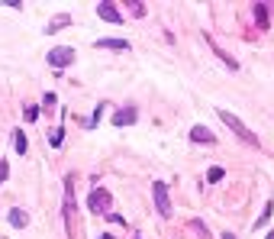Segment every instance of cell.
<instances>
[{
    "label": "cell",
    "mask_w": 274,
    "mask_h": 239,
    "mask_svg": "<svg viewBox=\"0 0 274 239\" xmlns=\"http://www.w3.org/2000/svg\"><path fill=\"white\" fill-rule=\"evenodd\" d=\"M223 175H226V172L216 165V168H210V172H207V181H210V184H219V181H223Z\"/></svg>",
    "instance_id": "e0dca14e"
},
{
    "label": "cell",
    "mask_w": 274,
    "mask_h": 239,
    "mask_svg": "<svg viewBox=\"0 0 274 239\" xmlns=\"http://www.w3.org/2000/svg\"><path fill=\"white\" fill-rule=\"evenodd\" d=\"M190 139H193V143H207V146L216 143V136H213L207 126H193V129H190Z\"/></svg>",
    "instance_id": "30bf717a"
},
{
    "label": "cell",
    "mask_w": 274,
    "mask_h": 239,
    "mask_svg": "<svg viewBox=\"0 0 274 239\" xmlns=\"http://www.w3.org/2000/svg\"><path fill=\"white\" fill-rule=\"evenodd\" d=\"M264 239H274V233H268V236H264Z\"/></svg>",
    "instance_id": "cb8c5ba5"
},
{
    "label": "cell",
    "mask_w": 274,
    "mask_h": 239,
    "mask_svg": "<svg viewBox=\"0 0 274 239\" xmlns=\"http://www.w3.org/2000/svg\"><path fill=\"white\" fill-rule=\"evenodd\" d=\"M13 146H16V152H20V155L29 152V139H26V132H23V129H16V132H13Z\"/></svg>",
    "instance_id": "5bb4252c"
},
{
    "label": "cell",
    "mask_w": 274,
    "mask_h": 239,
    "mask_svg": "<svg viewBox=\"0 0 274 239\" xmlns=\"http://www.w3.org/2000/svg\"><path fill=\"white\" fill-rule=\"evenodd\" d=\"M129 7H132V16H139V20H142V16L148 13V10H145V4H142V0H132V4H129Z\"/></svg>",
    "instance_id": "ac0fdd59"
},
{
    "label": "cell",
    "mask_w": 274,
    "mask_h": 239,
    "mask_svg": "<svg viewBox=\"0 0 274 239\" xmlns=\"http://www.w3.org/2000/svg\"><path fill=\"white\" fill-rule=\"evenodd\" d=\"M39 113H42L39 107H26V110H23V117H26V123H36V120H39Z\"/></svg>",
    "instance_id": "d6986e66"
},
{
    "label": "cell",
    "mask_w": 274,
    "mask_h": 239,
    "mask_svg": "<svg viewBox=\"0 0 274 239\" xmlns=\"http://www.w3.org/2000/svg\"><path fill=\"white\" fill-rule=\"evenodd\" d=\"M94 46H97V49H113V52H126V49H129V39H97Z\"/></svg>",
    "instance_id": "ba28073f"
},
{
    "label": "cell",
    "mask_w": 274,
    "mask_h": 239,
    "mask_svg": "<svg viewBox=\"0 0 274 239\" xmlns=\"http://www.w3.org/2000/svg\"><path fill=\"white\" fill-rule=\"evenodd\" d=\"M74 178L68 175L65 178V223H68V233H71V214H74Z\"/></svg>",
    "instance_id": "8992f818"
},
{
    "label": "cell",
    "mask_w": 274,
    "mask_h": 239,
    "mask_svg": "<svg viewBox=\"0 0 274 239\" xmlns=\"http://www.w3.org/2000/svg\"><path fill=\"white\" fill-rule=\"evenodd\" d=\"M152 197H155V210H158V214H162V217H171V197H168V184H165V181H155Z\"/></svg>",
    "instance_id": "277c9868"
},
{
    "label": "cell",
    "mask_w": 274,
    "mask_h": 239,
    "mask_svg": "<svg viewBox=\"0 0 274 239\" xmlns=\"http://www.w3.org/2000/svg\"><path fill=\"white\" fill-rule=\"evenodd\" d=\"M223 239H236V236H232V233H226V236H223Z\"/></svg>",
    "instance_id": "603a6c76"
},
{
    "label": "cell",
    "mask_w": 274,
    "mask_h": 239,
    "mask_svg": "<svg viewBox=\"0 0 274 239\" xmlns=\"http://www.w3.org/2000/svg\"><path fill=\"white\" fill-rule=\"evenodd\" d=\"M87 207H91V214H103V217H107V214H110V207H113L110 191H107V188H94V191H91V197H87Z\"/></svg>",
    "instance_id": "7a4b0ae2"
},
{
    "label": "cell",
    "mask_w": 274,
    "mask_h": 239,
    "mask_svg": "<svg viewBox=\"0 0 274 239\" xmlns=\"http://www.w3.org/2000/svg\"><path fill=\"white\" fill-rule=\"evenodd\" d=\"M7 220H10V226H16V229H23L26 223H29V214H26L23 207H13L10 214H7Z\"/></svg>",
    "instance_id": "9c48e42d"
},
{
    "label": "cell",
    "mask_w": 274,
    "mask_h": 239,
    "mask_svg": "<svg viewBox=\"0 0 274 239\" xmlns=\"http://www.w3.org/2000/svg\"><path fill=\"white\" fill-rule=\"evenodd\" d=\"M7 178H10V165H7L4 158H0V184H4Z\"/></svg>",
    "instance_id": "44dd1931"
},
{
    "label": "cell",
    "mask_w": 274,
    "mask_h": 239,
    "mask_svg": "<svg viewBox=\"0 0 274 239\" xmlns=\"http://www.w3.org/2000/svg\"><path fill=\"white\" fill-rule=\"evenodd\" d=\"M268 7L271 4H255V23H258V29H268Z\"/></svg>",
    "instance_id": "7c38bea8"
},
{
    "label": "cell",
    "mask_w": 274,
    "mask_h": 239,
    "mask_svg": "<svg viewBox=\"0 0 274 239\" xmlns=\"http://www.w3.org/2000/svg\"><path fill=\"white\" fill-rule=\"evenodd\" d=\"M65 26H71V16H68V13H58L55 20L46 26V32H58V29H65Z\"/></svg>",
    "instance_id": "4fadbf2b"
},
{
    "label": "cell",
    "mask_w": 274,
    "mask_h": 239,
    "mask_svg": "<svg viewBox=\"0 0 274 239\" xmlns=\"http://www.w3.org/2000/svg\"><path fill=\"white\" fill-rule=\"evenodd\" d=\"M97 16H100L103 23H113V26H120V23H123V13L116 10V4H110V0L97 4Z\"/></svg>",
    "instance_id": "5b68a950"
},
{
    "label": "cell",
    "mask_w": 274,
    "mask_h": 239,
    "mask_svg": "<svg viewBox=\"0 0 274 239\" xmlns=\"http://www.w3.org/2000/svg\"><path fill=\"white\" fill-rule=\"evenodd\" d=\"M61 139H65V129H61V126H55V129L49 132V146H52V149H58Z\"/></svg>",
    "instance_id": "2e32d148"
},
{
    "label": "cell",
    "mask_w": 274,
    "mask_h": 239,
    "mask_svg": "<svg viewBox=\"0 0 274 239\" xmlns=\"http://www.w3.org/2000/svg\"><path fill=\"white\" fill-rule=\"evenodd\" d=\"M46 58H49V65H52V68H58V72H61V68H68V65H71V61L77 58V52H74L71 46H55Z\"/></svg>",
    "instance_id": "3957f363"
},
{
    "label": "cell",
    "mask_w": 274,
    "mask_h": 239,
    "mask_svg": "<svg viewBox=\"0 0 274 239\" xmlns=\"http://www.w3.org/2000/svg\"><path fill=\"white\" fill-rule=\"evenodd\" d=\"M190 229H197V233H200L203 239H210V233H207V226H203V223H200V220H193V223H190Z\"/></svg>",
    "instance_id": "7402d4cb"
},
{
    "label": "cell",
    "mask_w": 274,
    "mask_h": 239,
    "mask_svg": "<svg viewBox=\"0 0 274 239\" xmlns=\"http://www.w3.org/2000/svg\"><path fill=\"white\" fill-rule=\"evenodd\" d=\"M216 113H219V120H223V123H226V126H229V129H232V132H236V136H239V139H242V143H249V146H258V136H255V132H252L249 126H245V123H242V120H239V117H236V113H229V110H216Z\"/></svg>",
    "instance_id": "6da1fadb"
},
{
    "label": "cell",
    "mask_w": 274,
    "mask_h": 239,
    "mask_svg": "<svg viewBox=\"0 0 274 239\" xmlns=\"http://www.w3.org/2000/svg\"><path fill=\"white\" fill-rule=\"evenodd\" d=\"M207 42H210V49H213V52H216V55H219V58H223V65H226V68H232V72H236V68H239V61H236L232 55H229V52H223V49H219V46H216V42H213V39H210V36H207Z\"/></svg>",
    "instance_id": "8fae6325"
},
{
    "label": "cell",
    "mask_w": 274,
    "mask_h": 239,
    "mask_svg": "<svg viewBox=\"0 0 274 239\" xmlns=\"http://www.w3.org/2000/svg\"><path fill=\"white\" fill-rule=\"evenodd\" d=\"M271 214H274V200H268V203H264V210H261V217H258V220H255V229H258V226H264V223H268V220H271Z\"/></svg>",
    "instance_id": "9a60e30c"
},
{
    "label": "cell",
    "mask_w": 274,
    "mask_h": 239,
    "mask_svg": "<svg viewBox=\"0 0 274 239\" xmlns=\"http://www.w3.org/2000/svg\"><path fill=\"white\" fill-rule=\"evenodd\" d=\"M136 107H123V110H116L113 113V126H132V123H136Z\"/></svg>",
    "instance_id": "52a82bcc"
},
{
    "label": "cell",
    "mask_w": 274,
    "mask_h": 239,
    "mask_svg": "<svg viewBox=\"0 0 274 239\" xmlns=\"http://www.w3.org/2000/svg\"><path fill=\"white\" fill-rule=\"evenodd\" d=\"M55 104H58V97L52 94V91H49V94H42V107H49V113H52V107H55Z\"/></svg>",
    "instance_id": "ffe728a7"
}]
</instances>
